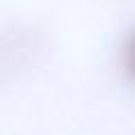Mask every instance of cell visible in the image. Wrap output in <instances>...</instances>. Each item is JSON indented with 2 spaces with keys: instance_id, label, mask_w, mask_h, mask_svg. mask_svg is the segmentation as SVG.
I'll return each mask as SVG.
<instances>
[{
  "instance_id": "6da1fadb",
  "label": "cell",
  "mask_w": 135,
  "mask_h": 135,
  "mask_svg": "<svg viewBox=\"0 0 135 135\" xmlns=\"http://www.w3.org/2000/svg\"><path fill=\"white\" fill-rule=\"evenodd\" d=\"M124 65H127V72L131 74V78L135 80V34L129 38V42L124 46Z\"/></svg>"
}]
</instances>
